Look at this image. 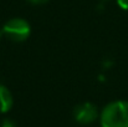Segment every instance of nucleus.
<instances>
[{"mask_svg":"<svg viewBox=\"0 0 128 127\" xmlns=\"http://www.w3.org/2000/svg\"><path fill=\"white\" fill-rule=\"evenodd\" d=\"M102 127H128V101L108 103L101 112Z\"/></svg>","mask_w":128,"mask_h":127,"instance_id":"f257e3e1","label":"nucleus"},{"mask_svg":"<svg viewBox=\"0 0 128 127\" xmlns=\"http://www.w3.org/2000/svg\"><path fill=\"white\" fill-rule=\"evenodd\" d=\"M4 35L16 42L25 41L31 35V25L22 18H12L2 25Z\"/></svg>","mask_w":128,"mask_h":127,"instance_id":"f03ea898","label":"nucleus"},{"mask_svg":"<svg viewBox=\"0 0 128 127\" xmlns=\"http://www.w3.org/2000/svg\"><path fill=\"white\" fill-rule=\"evenodd\" d=\"M1 36H4V30H2V26H0V39Z\"/></svg>","mask_w":128,"mask_h":127,"instance_id":"6e6552de","label":"nucleus"},{"mask_svg":"<svg viewBox=\"0 0 128 127\" xmlns=\"http://www.w3.org/2000/svg\"><path fill=\"white\" fill-rule=\"evenodd\" d=\"M117 4L121 9L128 10V0H117Z\"/></svg>","mask_w":128,"mask_h":127,"instance_id":"423d86ee","label":"nucleus"},{"mask_svg":"<svg viewBox=\"0 0 128 127\" xmlns=\"http://www.w3.org/2000/svg\"><path fill=\"white\" fill-rule=\"evenodd\" d=\"M98 108L91 102L80 103L74 110V118L80 125H90L94 122L98 118Z\"/></svg>","mask_w":128,"mask_h":127,"instance_id":"7ed1b4c3","label":"nucleus"},{"mask_svg":"<svg viewBox=\"0 0 128 127\" xmlns=\"http://www.w3.org/2000/svg\"><path fill=\"white\" fill-rule=\"evenodd\" d=\"M14 105L12 93L5 85L0 84V113H8Z\"/></svg>","mask_w":128,"mask_h":127,"instance_id":"20e7f679","label":"nucleus"},{"mask_svg":"<svg viewBox=\"0 0 128 127\" xmlns=\"http://www.w3.org/2000/svg\"><path fill=\"white\" fill-rule=\"evenodd\" d=\"M0 127H19V126L16 125L15 121H12V120H10V118H5V120L1 122Z\"/></svg>","mask_w":128,"mask_h":127,"instance_id":"39448f33","label":"nucleus"},{"mask_svg":"<svg viewBox=\"0 0 128 127\" xmlns=\"http://www.w3.org/2000/svg\"><path fill=\"white\" fill-rule=\"evenodd\" d=\"M30 4H34V5H42V4H46L48 0H28Z\"/></svg>","mask_w":128,"mask_h":127,"instance_id":"0eeeda50","label":"nucleus"}]
</instances>
